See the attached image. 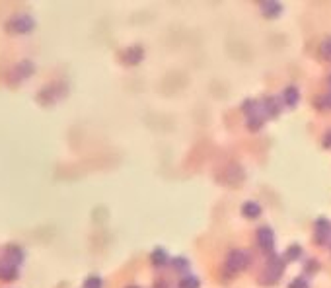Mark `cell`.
Masks as SVG:
<instances>
[{"mask_svg":"<svg viewBox=\"0 0 331 288\" xmlns=\"http://www.w3.org/2000/svg\"><path fill=\"white\" fill-rule=\"evenodd\" d=\"M247 261H249L247 253H243L242 249H232L226 257V263H224L226 273L228 275H238L240 271H243L247 267Z\"/></svg>","mask_w":331,"mask_h":288,"instance_id":"obj_1","label":"cell"},{"mask_svg":"<svg viewBox=\"0 0 331 288\" xmlns=\"http://www.w3.org/2000/svg\"><path fill=\"white\" fill-rule=\"evenodd\" d=\"M285 257H281V255H273L269 261H267V275L271 277V281H269V285H275L277 281H279V277L283 275V271H285Z\"/></svg>","mask_w":331,"mask_h":288,"instance_id":"obj_2","label":"cell"},{"mask_svg":"<svg viewBox=\"0 0 331 288\" xmlns=\"http://www.w3.org/2000/svg\"><path fill=\"white\" fill-rule=\"evenodd\" d=\"M330 234H331V222L326 220V218H318L316 226H314V238H316V242L320 245H324L328 242Z\"/></svg>","mask_w":331,"mask_h":288,"instance_id":"obj_3","label":"cell"},{"mask_svg":"<svg viewBox=\"0 0 331 288\" xmlns=\"http://www.w3.org/2000/svg\"><path fill=\"white\" fill-rule=\"evenodd\" d=\"M257 244L265 251H273V247H275V234H273V230L269 226H261L257 230Z\"/></svg>","mask_w":331,"mask_h":288,"instance_id":"obj_4","label":"cell"},{"mask_svg":"<svg viewBox=\"0 0 331 288\" xmlns=\"http://www.w3.org/2000/svg\"><path fill=\"white\" fill-rule=\"evenodd\" d=\"M242 214L245 216V218H249V220L259 218V216H261V206H259V202H255V200H247V202H243Z\"/></svg>","mask_w":331,"mask_h":288,"instance_id":"obj_5","label":"cell"},{"mask_svg":"<svg viewBox=\"0 0 331 288\" xmlns=\"http://www.w3.org/2000/svg\"><path fill=\"white\" fill-rule=\"evenodd\" d=\"M261 10H263L265 18H279L281 12H283V6H281L279 2L269 0V2H263V4H261Z\"/></svg>","mask_w":331,"mask_h":288,"instance_id":"obj_6","label":"cell"},{"mask_svg":"<svg viewBox=\"0 0 331 288\" xmlns=\"http://www.w3.org/2000/svg\"><path fill=\"white\" fill-rule=\"evenodd\" d=\"M150 261H152L154 267H164V265H168V261H172V259L168 257V253H166L164 247H156L154 251L150 253Z\"/></svg>","mask_w":331,"mask_h":288,"instance_id":"obj_7","label":"cell"},{"mask_svg":"<svg viewBox=\"0 0 331 288\" xmlns=\"http://www.w3.org/2000/svg\"><path fill=\"white\" fill-rule=\"evenodd\" d=\"M298 99H300V92L296 86H288L285 92H283V101L287 103L288 107H294L296 103H298Z\"/></svg>","mask_w":331,"mask_h":288,"instance_id":"obj_8","label":"cell"},{"mask_svg":"<svg viewBox=\"0 0 331 288\" xmlns=\"http://www.w3.org/2000/svg\"><path fill=\"white\" fill-rule=\"evenodd\" d=\"M263 103H265L263 109H265V113H267V117H275V115H279L281 105H279V99H277V97L269 96V97H265Z\"/></svg>","mask_w":331,"mask_h":288,"instance_id":"obj_9","label":"cell"},{"mask_svg":"<svg viewBox=\"0 0 331 288\" xmlns=\"http://www.w3.org/2000/svg\"><path fill=\"white\" fill-rule=\"evenodd\" d=\"M179 288H199L201 287V283H199V279L195 275H187V277H183L181 281H179Z\"/></svg>","mask_w":331,"mask_h":288,"instance_id":"obj_10","label":"cell"},{"mask_svg":"<svg viewBox=\"0 0 331 288\" xmlns=\"http://www.w3.org/2000/svg\"><path fill=\"white\" fill-rule=\"evenodd\" d=\"M300 257H302V247L296 244L290 245L287 249V253H285V259H287V261H298Z\"/></svg>","mask_w":331,"mask_h":288,"instance_id":"obj_11","label":"cell"},{"mask_svg":"<svg viewBox=\"0 0 331 288\" xmlns=\"http://www.w3.org/2000/svg\"><path fill=\"white\" fill-rule=\"evenodd\" d=\"M263 127V117L261 115H251L247 117V129L249 131H259Z\"/></svg>","mask_w":331,"mask_h":288,"instance_id":"obj_12","label":"cell"},{"mask_svg":"<svg viewBox=\"0 0 331 288\" xmlns=\"http://www.w3.org/2000/svg\"><path fill=\"white\" fill-rule=\"evenodd\" d=\"M142 57H144V51H142L140 47H132L131 51H129V59H127V61H129L131 65H136Z\"/></svg>","mask_w":331,"mask_h":288,"instance_id":"obj_13","label":"cell"},{"mask_svg":"<svg viewBox=\"0 0 331 288\" xmlns=\"http://www.w3.org/2000/svg\"><path fill=\"white\" fill-rule=\"evenodd\" d=\"M242 111L243 113H247L249 117L255 115V113H257V101H255V99H245L242 105Z\"/></svg>","mask_w":331,"mask_h":288,"instance_id":"obj_14","label":"cell"},{"mask_svg":"<svg viewBox=\"0 0 331 288\" xmlns=\"http://www.w3.org/2000/svg\"><path fill=\"white\" fill-rule=\"evenodd\" d=\"M316 107L318 109H331V97L330 96H322L316 99Z\"/></svg>","mask_w":331,"mask_h":288,"instance_id":"obj_15","label":"cell"},{"mask_svg":"<svg viewBox=\"0 0 331 288\" xmlns=\"http://www.w3.org/2000/svg\"><path fill=\"white\" fill-rule=\"evenodd\" d=\"M170 263H172V267H174L176 271H185V269L189 267V261L183 259V257H176V259H172Z\"/></svg>","mask_w":331,"mask_h":288,"instance_id":"obj_16","label":"cell"},{"mask_svg":"<svg viewBox=\"0 0 331 288\" xmlns=\"http://www.w3.org/2000/svg\"><path fill=\"white\" fill-rule=\"evenodd\" d=\"M288 288H310V285H308V281H306L304 277H296V279L288 285Z\"/></svg>","mask_w":331,"mask_h":288,"instance_id":"obj_17","label":"cell"},{"mask_svg":"<svg viewBox=\"0 0 331 288\" xmlns=\"http://www.w3.org/2000/svg\"><path fill=\"white\" fill-rule=\"evenodd\" d=\"M320 51H322V55H324L328 61H331V37H328V39L322 43V49H320Z\"/></svg>","mask_w":331,"mask_h":288,"instance_id":"obj_18","label":"cell"},{"mask_svg":"<svg viewBox=\"0 0 331 288\" xmlns=\"http://www.w3.org/2000/svg\"><path fill=\"white\" fill-rule=\"evenodd\" d=\"M304 271L306 273H318L320 271V261L318 259H310L308 263H306V267H304Z\"/></svg>","mask_w":331,"mask_h":288,"instance_id":"obj_19","label":"cell"},{"mask_svg":"<svg viewBox=\"0 0 331 288\" xmlns=\"http://www.w3.org/2000/svg\"><path fill=\"white\" fill-rule=\"evenodd\" d=\"M324 146H326V148H331V129L326 133V136H324Z\"/></svg>","mask_w":331,"mask_h":288,"instance_id":"obj_20","label":"cell"},{"mask_svg":"<svg viewBox=\"0 0 331 288\" xmlns=\"http://www.w3.org/2000/svg\"><path fill=\"white\" fill-rule=\"evenodd\" d=\"M154 288H168V287H166V283H164V281H160V283H158Z\"/></svg>","mask_w":331,"mask_h":288,"instance_id":"obj_21","label":"cell"},{"mask_svg":"<svg viewBox=\"0 0 331 288\" xmlns=\"http://www.w3.org/2000/svg\"><path fill=\"white\" fill-rule=\"evenodd\" d=\"M330 86H331V76H330ZM328 96L331 97V90H330V94H328Z\"/></svg>","mask_w":331,"mask_h":288,"instance_id":"obj_22","label":"cell"},{"mask_svg":"<svg viewBox=\"0 0 331 288\" xmlns=\"http://www.w3.org/2000/svg\"><path fill=\"white\" fill-rule=\"evenodd\" d=\"M129 288H138V287H129Z\"/></svg>","mask_w":331,"mask_h":288,"instance_id":"obj_23","label":"cell"}]
</instances>
